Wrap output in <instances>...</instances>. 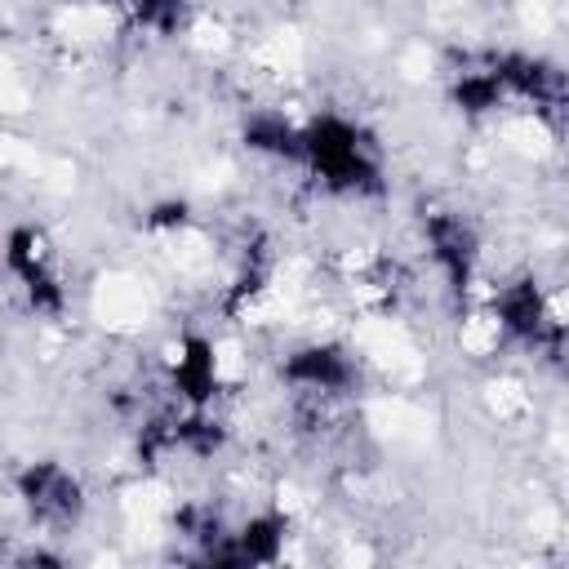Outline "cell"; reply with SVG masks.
<instances>
[{
  "label": "cell",
  "instance_id": "5",
  "mask_svg": "<svg viewBox=\"0 0 569 569\" xmlns=\"http://www.w3.org/2000/svg\"><path fill=\"white\" fill-rule=\"evenodd\" d=\"M9 498L36 538H71L89 520V485L62 458H22L9 471Z\"/></svg>",
  "mask_w": 569,
  "mask_h": 569
},
{
  "label": "cell",
  "instance_id": "6",
  "mask_svg": "<svg viewBox=\"0 0 569 569\" xmlns=\"http://www.w3.org/2000/svg\"><path fill=\"white\" fill-rule=\"evenodd\" d=\"M276 378L298 409H342L365 391V360L342 338H302L284 347Z\"/></svg>",
  "mask_w": 569,
  "mask_h": 569
},
{
  "label": "cell",
  "instance_id": "1",
  "mask_svg": "<svg viewBox=\"0 0 569 569\" xmlns=\"http://www.w3.org/2000/svg\"><path fill=\"white\" fill-rule=\"evenodd\" d=\"M293 169L325 196L369 204L391 191V164L378 129L351 111L320 107L298 116V156Z\"/></svg>",
  "mask_w": 569,
  "mask_h": 569
},
{
  "label": "cell",
  "instance_id": "9",
  "mask_svg": "<svg viewBox=\"0 0 569 569\" xmlns=\"http://www.w3.org/2000/svg\"><path fill=\"white\" fill-rule=\"evenodd\" d=\"M293 516L284 507H253L249 516L231 520L218 547L213 569H267L289 556Z\"/></svg>",
  "mask_w": 569,
  "mask_h": 569
},
{
  "label": "cell",
  "instance_id": "3",
  "mask_svg": "<svg viewBox=\"0 0 569 569\" xmlns=\"http://www.w3.org/2000/svg\"><path fill=\"white\" fill-rule=\"evenodd\" d=\"M418 244L440 293L453 307L471 311L485 289V236L476 218L458 204H427L418 213Z\"/></svg>",
  "mask_w": 569,
  "mask_h": 569
},
{
  "label": "cell",
  "instance_id": "4",
  "mask_svg": "<svg viewBox=\"0 0 569 569\" xmlns=\"http://www.w3.org/2000/svg\"><path fill=\"white\" fill-rule=\"evenodd\" d=\"M0 276L31 316L62 320L71 311V276L49 227L9 222L0 236Z\"/></svg>",
  "mask_w": 569,
  "mask_h": 569
},
{
  "label": "cell",
  "instance_id": "11",
  "mask_svg": "<svg viewBox=\"0 0 569 569\" xmlns=\"http://www.w3.org/2000/svg\"><path fill=\"white\" fill-rule=\"evenodd\" d=\"M240 147L267 164H284L293 169V156H298V116L284 111V107H249L240 116V129H236Z\"/></svg>",
  "mask_w": 569,
  "mask_h": 569
},
{
  "label": "cell",
  "instance_id": "8",
  "mask_svg": "<svg viewBox=\"0 0 569 569\" xmlns=\"http://www.w3.org/2000/svg\"><path fill=\"white\" fill-rule=\"evenodd\" d=\"M160 382H164V396L182 409H218L222 405V391H227V373H222V356H218V342L209 333H178L169 356H164V369H160Z\"/></svg>",
  "mask_w": 569,
  "mask_h": 569
},
{
  "label": "cell",
  "instance_id": "12",
  "mask_svg": "<svg viewBox=\"0 0 569 569\" xmlns=\"http://www.w3.org/2000/svg\"><path fill=\"white\" fill-rule=\"evenodd\" d=\"M111 13L147 40H178L191 27V0H107Z\"/></svg>",
  "mask_w": 569,
  "mask_h": 569
},
{
  "label": "cell",
  "instance_id": "2",
  "mask_svg": "<svg viewBox=\"0 0 569 569\" xmlns=\"http://www.w3.org/2000/svg\"><path fill=\"white\" fill-rule=\"evenodd\" d=\"M476 307L507 347L551 369L565 360V307L560 293L538 271H511L502 280H485Z\"/></svg>",
  "mask_w": 569,
  "mask_h": 569
},
{
  "label": "cell",
  "instance_id": "10",
  "mask_svg": "<svg viewBox=\"0 0 569 569\" xmlns=\"http://www.w3.org/2000/svg\"><path fill=\"white\" fill-rule=\"evenodd\" d=\"M276 284V249L267 236H249L240 249H236V262H231V280L222 289V311L227 316H249Z\"/></svg>",
  "mask_w": 569,
  "mask_h": 569
},
{
  "label": "cell",
  "instance_id": "7",
  "mask_svg": "<svg viewBox=\"0 0 569 569\" xmlns=\"http://www.w3.org/2000/svg\"><path fill=\"white\" fill-rule=\"evenodd\" d=\"M445 98L462 120H507V84H502V67H498V44H467L453 49L445 58Z\"/></svg>",
  "mask_w": 569,
  "mask_h": 569
}]
</instances>
